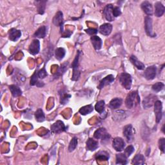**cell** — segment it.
I'll return each instance as SVG.
<instances>
[{
	"label": "cell",
	"mask_w": 165,
	"mask_h": 165,
	"mask_svg": "<svg viewBox=\"0 0 165 165\" xmlns=\"http://www.w3.org/2000/svg\"><path fill=\"white\" fill-rule=\"evenodd\" d=\"M140 98L137 91H132L128 94L125 100L126 107L128 109H132L135 107L136 104L139 103Z\"/></svg>",
	"instance_id": "6da1fadb"
},
{
	"label": "cell",
	"mask_w": 165,
	"mask_h": 165,
	"mask_svg": "<svg viewBox=\"0 0 165 165\" xmlns=\"http://www.w3.org/2000/svg\"><path fill=\"white\" fill-rule=\"evenodd\" d=\"M119 80L121 85L126 90H130L132 87V76L126 72H123L119 77Z\"/></svg>",
	"instance_id": "7a4b0ae2"
},
{
	"label": "cell",
	"mask_w": 165,
	"mask_h": 165,
	"mask_svg": "<svg viewBox=\"0 0 165 165\" xmlns=\"http://www.w3.org/2000/svg\"><path fill=\"white\" fill-rule=\"evenodd\" d=\"M93 137L94 138H96L97 139H101L102 140V143H103L108 142L110 138V134L107 133V130H106L104 128H100L96 130V132H94Z\"/></svg>",
	"instance_id": "3957f363"
},
{
	"label": "cell",
	"mask_w": 165,
	"mask_h": 165,
	"mask_svg": "<svg viewBox=\"0 0 165 165\" xmlns=\"http://www.w3.org/2000/svg\"><path fill=\"white\" fill-rule=\"evenodd\" d=\"M80 53V51H77V55L72 64V67L73 68V74L72 77V81H77L80 77V71L79 70V59Z\"/></svg>",
	"instance_id": "277c9868"
},
{
	"label": "cell",
	"mask_w": 165,
	"mask_h": 165,
	"mask_svg": "<svg viewBox=\"0 0 165 165\" xmlns=\"http://www.w3.org/2000/svg\"><path fill=\"white\" fill-rule=\"evenodd\" d=\"M145 28L146 34L150 37H155L156 34L153 31L152 19L150 16H146L145 19Z\"/></svg>",
	"instance_id": "5b68a950"
},
{
	"label": "cell",
	"mask_w": 165,
	"mask_h": 165,
	"mask_svg": "<svg viewBox=\"0 0 165 165\" xmlns=\"http://www.w3.org/2000/svg\"><path fill=\"white\" fill-rule=\"evenodd\" d=\"M154 105V112L156 114V122L158 123L160 122V121L162 119V103L159 100L156 101Z\"/></svg>",
	"instance_id": "8992f818"
},
{
	"label": "cell",
	"mask_w": 165,
	"mask_h": 165,
	"mask_svg": "<svg viewBox=\"0 0 165 165\" xmlns=\"http://www.w3.org/2000/svg\"><path fill=\"white\" fill-rule=\"evenodd\" d=\"M66 130V127L61 121H57L51 126V131L54 134H60Z\"/></svg>",
	"instance_id": "52a82bcc"
},
{
	"label": "cell",
	"mask_w": 165,
	"mask_h": 165,
	"mask_svg": "<svg viewBox=\"0 0 165 165\" xmlns=\"http://www.w3.org/2000/svg\"><path fill=\"white\" fill-rule=\"evenodd\" d=\"M123 135L128 143H131L134 140L133 127L132 125H128L123 128Z\"/></svg>",
	"instance_id": "ba28073f"
},
{
	"label": "cell",
	"mask_w": 165,
	"mask_h": 165,
	"mask_svg": "<svg viewBox=\"0 0 165 165\" xmlns=\"http://www.w3.org/2000/svg\"><path fill=\"white\" fill-rule=\"evenodd\" d=\"M53 23L57 26L61 27V32H63V16L61 11H58L53 18Z\"/></svg>",
	"instance_id": "9c48e42d"
},
{
	"label": "cell",
	"mask_w": 165,
	"mask_h": 165,
	"mask_svg": "<svg viewBox=\"0 0 165 165\" xmlns=\"http://www.w3.org/2000/svg\"><path fill=\"white\" fill-rule=\"evenodd\" d=\"M112 146L117 152H121L125 147V143L122 138L115 137L113 140Z\"/></svg>",
	"instance_id": "30bf717a"
},
{
	"label": "cell",
	"mask_w": 165,
	"mask_h": 165,
	"mask_svg": "<svg viewBox=\"0 0 165 165\" xmlns=\"http://www.w3.org/2000/svg\"><path fill=\"white\" fill-rule=\"evenodd\" d=\"M157 68L156 66H150L146 68L144 72L145 77L148 80L154 79L156 76Z\"/></svg>",
	"instance_id": "8fae6325"
},
{
	"label": "cell",
	"mask_w": 165,
	"mask_h": 165,
	"mask_svg": "<svg viewBox=\"0 0 165 165\" xmlns=\"http://www.w3.org/2000/svg\"><path fill=\"white\" fill-rule=\"evenodd\" d=\"M113 8L114 7L112 4H109L106 5L104 8L103 13L104 17L107 21H113L114 20V17L113 16Z\"/></svg>",
	"instance_id": "7c38bea8"
},
{
	"label": "cell",
	"mask_w": 165,
	"mask_h": 165,
	"mask_svg": "<svg viewBox=\"0 0 165 165\" xmlns=\"http://www.w3.org/2000/svg\"><path fill=\"white\" fill-rule=\"evenodd\" d=\"M40 51V43L38 40H34L29 46V51L32 55H36Z\"/></svg>",
	"instance_id": "4fadbf2b"
},
{
	"label": "cell",
	"mask_w": 165,
	"mask_h": 165,
	"mask_svg": "<svg viewBox=\"0 0 165 165\" xmlns=\"http://www.w3.org/2000/svg\"><path fill=\"white\" fill-rule=\"evenodd\" d=\"M156 99H157L156 96H155L154 95H152V94H150V95L148 96L144 99L143 102V107L145 109H148L149 107H152V106L154 105V103L156 102V101H157Z\"/></svg>",
	"instance_id": "5bb4252c"
},
{
	"label": "cell",
	"mask_w": 165,
	"mask_h": 165,
	"mask_svg": "<svg viewBox=\"0 0 165 165\" xmlns=\"http://www.w3.org/2000/svg\"><path fill=\"white\" fill-rule=\"evenodd\" d=\"M115 78L114 76L112 74L107 76V77H105L104 78H103L99 82V85L98 87V88L99 89H102L103 88H104V87L107 86L110 84H111L112 82H114Z\"/></svg>",
	"instance_id": "9a60e30c"
},
{
	"label": "cell",
	"mask_w": 165,
	"mask_h": 165,
	"mask_svg": "<svg viewBox=\"0 0 165 165\" xmlns=\"http://www.w3.org/2000/svg\"><path fill=\"white\" fill-rule=\"evenodd\" d=\"M112 30V25L110 23H104L100 26L99 31V32L104 35V36H109Z\"/></svg>",
	"instance_id": "2e32d148"
},
{
	"label": "cell",
	"mask_w": 165,
	"mask_h": 165,
	"mask_svg": "<svg viewBox=\"0 0 165 165\" xmlns=\"http://www.w3.org/2000/svg\"><path fill=\"white\" fill-rule=\"evenodd\" d=\"M21 36V32L16 29H11L8 32L9 40L13 41H16Z\"/></svg>",
	"instance_id": "e0dca14e"
},
{
	"label": "cell",
	"mask_w": 165,
	"mask_h": 165,
	"mask_svg": "<svg viewBox=\"0 0 165 165\" xmlns=\"http://www.w3.org/2000/svg\"><path fill=\"white\" fill-rule=\"evenodd\" d=\"M141 8L145 12V13L148 15V16H152L153 14V7L151 4L148 1H145L141 3Z\"/></svg>",
	"instance_id": "ac0fdd59"
},
{
	"label": "cell",
	"mask_w": 165,
	"mask_h": 165,
	"mask_svg": "<svg viewBox=\"0 0 165 165\" xmlns=\"http://www.w3.org/2000/svg\"><path fill=\"white\" fill-rule=\"evenodd\" d=\"M90 40H91V43L94 49H95L96 50L101 49L103 42H102L101 39L99 37L97 36H92L90 38Z\"/></svg>",
	"instance_id": "d6986e66"
},
{
	"label": "cell",
	"mask_w": 165,
	"mask_h": 165,
	"mask_svg": "<svg viewBox=\"0 0 165 165\" xmlns=\"http://www.w3.org/2000/svg\"><path fill=\"white\" fill-rule=\"evenodd\" d=\"M86 145H87V149L90 151L96 150L99 146V144H98V141L92 138H90L87 140Z\"/></svg>",
	"instance_id": "ffe728a7"
},
{
	"label": "cell",
	"mask_w": 165,
	"mask_h": 165,
	"mask_svg": "<svg viewBox=\"0 0 165 165\" xmlns=\"http://www.w3.org/2000/svg\"><path fill=\"white\" fill-rule=\"evenodd\" d=\"M164 10L165 8L162 3L158 2L155 3V16H156L157 17L162 16L164 13Z\"/></svg>",
	"instance_id": "44dd1931"
},
{
	"label": "cell",
	"mask_w": 165,
	"mask_h": 165,
	"mask_svg": "<svg viewBox=\"0 0 165 165\" xmlns=\"http://www.w3.org/2000/svg\"><path fill=\"white\" fill-rule=\"evenodd\" d=\"M123 103V100L121 98H114L113 99H112L110 101V102L109 103V107L111 109H119L121 104Z\"/></svg>",
	"instance_id": "7402d4cb"
},
{
	"label": "cell",
	"mask_w": 165,
	"mask_h": 165,
	"mask_svg": "<svg viewBox=\"0 0 165 165\" xmlns=\"http://www.w3.org/2000/svg\"><path fill=\"white\" fill-rule=\"evenodd\" d=\"M130 61L132 63V64L138 70H144L145 68V65L142 62H141L140 61H139L138 59L134 55H132L130 56Z\"/></svg>",
	"instance_id": "603a6c76"
},
{
	"label": "cell",
	"mask_w": 165,
	"mask_h": 165,
	"mask_svg": "<svg viewBox=\"0 0 165 165\" xmlns=\"http://www.w3.org/2000/svg\"><path fill=\"white\" fill-rule=\"evenodd\" d=\"M60 103L61 104H67L70 98H71V95L69 94L66 90H61L60 91Z\"/></svg>",
	"instance_id": "cb8c5ba5"
},
{
	"label": "cell",
	"mask_w": 165,
	"mask_h": 165,
	"mask_svg": "<svg viewBox=\"0 0 165 165\" xmlns=\"http://www.w3.org/2000/svg\"><path fill=\"white\" fill-rule=\"evenodd\" d=\"M46 27L45 26H41L36 32H35L33 36L34 38H44L46 36Z\"/></svg>",
	"instance_id": "d4e9b609"
},
{
	"label": "cell",
	"mask_w": 165,
	"mask_h": 165,
	"mask_svg": "<svg viewBox=\"0 0 165 165\" xmlns=\"http://www.w3.org/2000/svg\"><path fill=\"white\" fill-rule=\"evenodd\" d=\"M128 163V157L125 154H116V164H126Z\"/></svg>",
	"instance_id": "484cf974"
},
{
	"label": "cell",
	"mask_w": 165,
	"mask_h": 165,
	"mask_svg": "<svg viewBox=\"0 0 165 165\" xmlns=\"http://www.w3.org/2000/svg\"><path fill=\"white\" fill-rule=\"evenodd\" d=\"M95 158L98 161H108L110 158V156L107 152L101 151L96 154Z\"/></svg>",
	"instance_id": "4316f807"
},
{
	"label": "cell",
	"mask_w": 165,
	"mask_h": 165,
	"mask_svg": "<svg viewBox=\"0 0 165 165\" xmlns=\"http://www.w3.org/2000/svg\"><path fill=\"white\" fill-rule=\"evenodd\" d=\"M9 89L12 93V95L14 97L20 96L22 94V91L20 88L15 85H12L9 86Z\"/></svg>",
	"instance_id": "83f0119b"
},
{
	"label": "cell",
	"mask_w": 165,
	"mask_h": 165,
	"mask_svg": "<svg viewBox=\"0 0 165 165\" xmlns=\"http://www.w3.org/2000/svg\"><path fill=\"white\" fill-rule=\"evenodd\" d=\"M145 158L144 156L142 154H137L133 158L132 163L136 165H141L145 164Z\"/></svg>",
	"instance_id": "f1b7e54d"
},
{
	"label": "cell",
	"mask_w": 165,
	"mask_h": 165,
	"mask_svg": "<svg viewBox=\"0 0 165 165\" xmlns=\"http://www.w3.org/2000/svg\"><path fill=\"white\" fill-rule=\"evenodd\" d=\"M93 106L92 104H88V105L85 106V107H81L79 109V112L82 115H86L87 114H90L93 111Z\"/></svg>",
	"instance_id": "f546056e"
},
{
	"label": "cell",
	"mask_w": 165,
	"mask_h": 165,
	"mask_svg": "<svg viewBox=\"0 0 165 165\" xmlns=\"http://www.w3.org/2000/svg\"><path fill=\"white\" fill-rule=\"evenodd\" d=\"M65 54H66V51L63 48H61V47H60V48H57L55 52L56 58L57 60L61 61L65 57Z\"/></svg>",
	"instance_id": "4dcf8cb0"
},
{
	"label": "cell",
	"mask_w": 165,
	"mask_h": 165,
	"mask_svg": "<svg viewBox=\"0 0 165 165\" xmlns=\"http://www.w3.org/2000/svg\"><path fill=\"white\" fill-rule=\"evenodd\" d=\"M35 117L38 122H43L45 120V115L41 109H38L35 113Z\"/></svg>",
	"instance_id": "1f68e13d"
},
{
	"label": "cell",
	"mask_w": 165,
	"mask_h": 165,
	"mask_svg": "<svg viewBox=\"0 0 165 165\" xmlns=\"http://www.w3.org/2000/svg\"><path fill=\"white\" fill-rule=\"evenodd\" d=\"M104 107H105L104 101L103 100H101L96 104L95 109L98 113L101 114L104 112Z\"/></svg>",
	"instance_id": "d6a6232c"
},
{
	"label": "cell",
	"mask_w": 165,
	"mask_h": 165,
	"mask_svg": "<svg viewBox=\"0 0 165 165\" xmlns=\"http://www.w3.org/2000/svg\"><path fill=\"white\" fill-rule=\"evenodd\" d=\"M45 1H40V2H36L35 3H36V6L38 8V13L40 14H43L45 13V4H46Z\"/></svg>",
	"instance_id": "836d02e7"
},
{
	"label": "cell",
	"mask_w": 165,
	"mask_h": 165,
	"mask_svg": "<svg viewBox=\"0 0 165 165\" xmlns=\"http://www.w3.org/2000/svg\"><path fill=\"white\" fill-rule=\"evenodd\" d=\"M77 138L76 137H74L72 139L71 141H70V143L69 144L68 151L70 152L74 151L77 147Z\"/></svg>",
	"instance_id": "e575fe53"
},
{
	"label": "cell",
	"mask_w": 165,
	"mask_h": 165,
	"mask_svg": "<svg viewBox=\"0 0 165 165\" xmlns=\"http://www.w3.org/2000/svg\"><path fill=\"white\" fill-rule=\"evenodd\" d=\"M164 87V85L163 82H156V84H154V85H153L152 88V90H154V92H158L161 91L163 89Z\"/></svg>",
	"instance_id": "d590c367"
},
{
	"label": "cell",
	"mask_w": 165,
	"mask_h": 165,
	"mask_svg": "<svg viewBox=\"0 0 165 165\" xmlns=\"http://www.w3.org/2000/svg\"><path fill=\"white\" fill-rule=\"evenodd\" d=\"M38 78H39L38 77V70H36V71H35V72H34V74L31 77L30 85H32V86L36 85L37 82H38Z\"/></svg>",
	"instance_id": "8d00e7d4"
},
{
	"label": "cell",
	"mask_w": 165,
	"mask_h": 165,
	"mask_svg": "<svg viewBox=\"0 0 165 165\" xmlns=\"http://www.w3.org/2000/svg\"><path fill=\"white\" fill-rule=\"evenodd\" d=\"M134 147L133 146H132V145H130V146H127V147L125 148L124 154H125L127 157H129V156H131V154L134 152Z\"/></svg>",
	"instance_id": "74e56055"
},
{
	"label": "cell",
	"mask_w": 165,
	"mask_h": 165,
	"mask_svg": "<svg viewBox=\"0 0 165 165\" xmlns=\"http://www.w3.org/2000/svg\"><path fill=\"white\" fill-rule=\"evenodd\" d=\"M159 148L162 153L165 152V139L161 138L159 140Z\"/></svg>",
	"instance_id": "f35d334b"
},
{
	"label": "cell",
	"mask_w": 165,
	"mask_h": 165,
	"mask_svg": "<svg viewBox=\"0 0 165 165\" xmlns=\"http://www.w3.org/2000/svg\"><path fill=\"white\" fill-rule=\"evenodd\" d=\"M67 64H68V63H64L63 65H61V68H60V69H59V70L57 72V74H56V76H57L62 75V74L66 71V70H67V66H66V65H67Z\"/></svg>",
	"instance_id": "ab89813d"
},
{
	"label": "cell",
	"mask_w": 165,
	"mask_h": 165,
	"mask_svg": "<svg viewBox=\"0 0 165 165\" xmlns=\"http://www.w3.org/2000/svg\"><path fill=\"white\" fill-rule=\"evenodd\" d=\"M121 14V11L120 7H115L113 8V16L114 18L118 17Z\"/></svg>",
	"instance_id": "60d3db41"
},
{
	"label": "cell",
	"mask_w": 165,
	"mask_h": 165,
	"mask_svg": "<svg viewBox=\"0 0 165 165\" xmlns=\"http://www.w3.org/2000/svg\"><path fill=\"white\" fill-rule=\"evenodd\" d=\"M47 76V73L45 70V68L43 67L40 71H38V77L40 79H43Z\"/></svg>",
	"instance_id": "b9f144b4"
},
{
	"label": "cell",
	"mask_w": 165,
	"mask_h": 165,
	"mask_svg": "<svg viewBox=\"0 0 165 165\" xmlns=\"http://www.w3.org/2000/svg\"><path fill=\"white\" fill-rule=\"evenodd\" d=\"M85 32L89 34V35H91V36H93V35L96 34L98 32V30L96 29H92V28H90V29H86L85 30Z\"/></svg>",
	"instance_id": "7bdbcfd3"
},
{
	"label": "cell",
	"mask_w": 165,
	"mask_h": 165,
	"mask_svg": "<svg viewBox=\"0 0 165 165\" xmlns=\"http://www.w3.org/2000/svg\"><path fill=\"white\" fill-rule=\"evenodd\" d=\"M72 32H69V30H67L65 32L63 31V32L62 33V36L63 38H69L70 36H71L72 34Z\"/></svg>",
	"instance_id": "ee69618b"
},
{
	"label": "cell",
	"mask_w": 165,
	"mask_h": 165,
	"mask_svg": "<svg viewBox=\"0 0 165 165\" xmlns=\"http://www.w3.org/2000/svg\"><path fill=\"white\" fill-rule=\"evenodd\" d=\"M36 86H37V87H43V86H44V83H43V82L38 81V82H37Z\"/></svg>",
	"instance_id": "f6af8a7d"
}]
</instances>
